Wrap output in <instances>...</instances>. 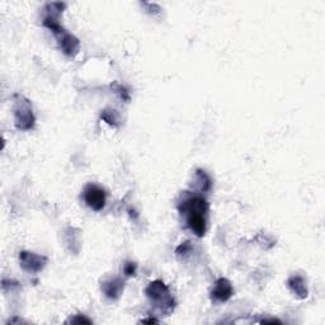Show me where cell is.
<instances>
[{
    "label": "cell",
    "instance_id": "30bf717a",
    "mask_svg": "<svg viewBox=\"0 0 325 325\" xmlns=\"http://www.w3.org/2000/svg\"><path fill=\"white\" fill-rule=\"evenodd\" d=\"M135 271H136L135 263H127V265L124 266V275L126 276H134L135 275Z\"/></svg>",
    "mask_w": 325,
    "mask_h": 325
},
{
    "label": "cell",
    "instance_id": "ba28073f",
    "mask_svg": "<svg viewBox=\"0 0 325 325\" xmlns=\"http://www.w3.org/2000/svg\"><path fill=\"white\" fill-rule=\"evenodd\" d=\"M121 288H122V285L119 281L114 280L112 281V282H109L108 285L104 286V292H106V295L108 297H117L119 295V292H121Z\"/></svg>",
    "mask_w": 325,
    "mask_h": 325
},
{
    "label": "cell",
    "instance_id": "6da1fadb",
    "mask_svg": "<svg viewBox=\"0 0 325 325\" xmlns=\"http://www.w3.org/2000/svg\"><path fill=\"white\" fill-rule=\"evenodd\" d=\"M183 212L187 214V224L197 236H204L206 233V215L209 212L206 200L202 197H192L183 202Z\"/></svg>",
    "mask_w": 325,
    "mask_h": 325
},
{
    "label": "cell",
    "instance_id": "52a82bcc",
    "mask_svg": "<svg viewBox=\"0 0 325 325\" xmlns=\"http://www.w3.org/2000/svg\"><path fill=\"white\" fill-rule=\"evenodd\" d=\"M60 45L67 55H74V53H77L78 47H79V42H78L77 38L72 35H68V33L61 38Z\"/></svg>",
    "mask_w": 325,
    "mask_h": 325
},
{
    "label": "cell",
    "instance_id": "8fae6325",
    "mask_svg": "<svg viewBox=\"0 0 325 325\" xmlns=\"http://www.w3.org/2000/svg\"><path fill=\"white\" fill-rule=\"evenodd\" d=\"M143 322H158L155 319H148V320H143Z\"/></svg>",
    "mask_w": 325,
    "mask_h": 325
},
{
    "label": "cell",
    "instance_id": "9c48e42d",
    "mask_svg": "<svg viewBox=\"0 0 325 325\" xmlns=\"http://www.w3.org/2000/svg\"><path fill=\"white\" fill-rule=\"evenodd\" d=\"M288 283H294V285H296V287H295V286H292L291 288H292V290H294L297 295H300L301 297L306 296V290H305L304 281H302V278L292 277Z\"/></svg>",
    "mask_w": 325,
    "mask_h": 325
},
{
    "label": "cell",
    "instance_id": "277c9868",
    "mask_svg": "<svg viewBox=\"0 0 325 325\" xmlns=\"http://www.w3.org/2000/svg\"><path fill=\"white\" fill-rule=\"evenodd\" d=\"M231 295H233V287L230 282L225 278H220L212 290V299L216 301H226L230 299Z\"/></svg>",
    "mask_w": 325,
    "mask_h": 325
},
{
    "label": "cell",
    "instance_id": "5b68a950",
    "mask_svg": "<svg viewBox=\"0 0 325 325\" xmlns=\"http://www.w3.org/2000/svg\"><path fill=\"white\" fill-rule=\"evenodd\" d=\"M21 261L22 266H23L27 271H40L41 268L43 267L42 262H41L42 258L32 253H22Z\"/></svg>",
    "mask_w": 325,
    "mask_h": 325
},
{
    "label": "cell",
    "instance_id": "3957f363",
    "mask_svg": "<svg viewBox=\"0 0 325 325\" xmlns=\"http://www.w3.org/2000/svg\"><path fill=\"white\" fill-rule=\"evenodd\" d=\"M84 200L93 210L101 211L106 205V193L98 185L89 184L84 190Z\"/></svg>",
    "mask_w": 325,
    "mask_h": 325
},
{
    "label": "cell",
    "instance_id": "8992f818",
    "mask_svg": "<svg viewBox=\"0 0 325 325\" xmlns=\"http://www.w3.org/2000/svg\"><path fill=\"white\" fill-rule=\"evenodd\" d=\"M16 116L18 128L27 129L33 126V116H32V111L29 107H27L26 109L23 107H21V111H17Z\"/></svg>",
    "mask_w": 325,
    "mask_h": 325
},
{
    "label": "cell",
    "instance_id": "7a4b0ae2",
    "mask_svg": "<svg viewBox=\"0 0 325 325\" xmlns=\"http://www.w3.org/2000/svg\"><path fill=\"white\" fill-rule=\"evenodd\" d=\"M146 294L150 297L151 301L158 302V305L161 306L163 311H172L173 307H174V301L170 297L167 286L163 282H160V281L150 283V286L146 290Z\"/></svg>",
    "mask_w": 325,
    "mask_h": 325
}]
</instances>
